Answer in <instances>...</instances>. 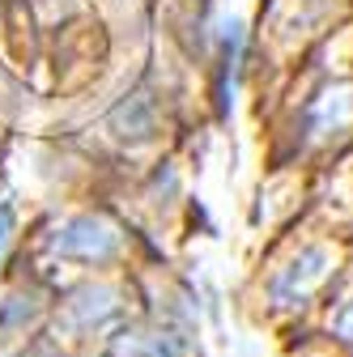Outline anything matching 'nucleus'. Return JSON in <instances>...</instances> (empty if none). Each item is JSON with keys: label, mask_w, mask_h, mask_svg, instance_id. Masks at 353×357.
Returning a JSON list of instances; mask_svg holds the SVG:
<instances>
[{"label": "nucleus", "mask_w": 353, "mask_h": 357, "mask_svg": "<svg viewBox=\"0 0 353 357\" xmlns=\"http://www.w3.org/2000/svg\"><path fill=\"white\" fill-rule=\"evenodd\" d=\"M119 251V234L98 217H77L56 234V255L68 259H85V264H103Z\"/></svg>", "instance_id": "2"}, {"label": "nucleus", "mask_w": 353, "mask_h": 357, "mask_svg": "<svg viewBox=\"0 0 353 357\" xmlns=\"http://www.w3.org/2000/svg\"><path fill=\"white\" fill-rule=\"evenodd\" d=\"M328 328H332V336H336V340L353 344V298H349V302H340V306L332 310V319H328Z\"/></svg>", "instance_id": "3"}, {"label": "nucleus", "mask_w": 353, "mask_h": 357, "mask_svg": "<svg viewBox=\"0 0 353 357\" xmlns=\"http://www.w3.org/2000/svg\"><path fill=\"white\" fill-rule=\"evenodd\" d=\"M328 268H332L328 247H302V251H298V255L281 268V273L269 281L273 302H277V306H302L306 298H311V294L324 285Z\"/></svg>", "instance_id": "1"}, {"label": "nucleus", "mask_w": 353, "mask_h": 357, "mask_svg": "<svg viewBox=\"0 0 353 357\" xmlns=\"http://www.w3.org/2000/svg\"><path fill=\"white\" fill-rule=\"evenodd\" d=\"M9 226H13V208H9V204H0V243L9 238Z\"/></svg>", "instance_id": "4"}]
</instances>
